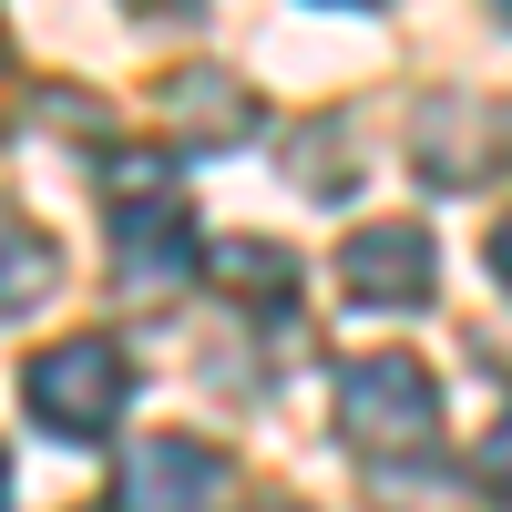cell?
<instances>
[{
  "label": "cell",
  "instance_id": "11",
  "mask_svg": "<svg viewBox=\"0 0 512 512\" xmlns=\"http://www.w3.org/2000/svg\"><path fill=\"white\" fill-rule=\"evenodd\" d=\"M492 277H502V297H512V216L492 226Z\"/></svg>",
  "mask_w": 512,
  "mask_h": 512
},
{
  "label": "cell",
  "instance_id": "1",
  "mask_svg": "<svg viewBox=\"0 0 512 512\" xmlns=\"http://www.w3.org/2000/svg\"><path fill=\"white\" fill-rule=\"evenodd\" d=\"M328 400H338V441L369 451V461H410V451L441 441V379L420 369V359H400V349L349 359Z\"/></svg>",
  "mask_w": 512,
  "mask_h": 512
},
{
  "label": "cell",
  "instance_id": "13",
  "mask_svg": "<svg viewBox=\"0 0 512 512\" xmlns=\"http://www.w3.org/2000/svg\"><path fill=\"white\" fill-rule=\"evenodd\" d=\"M502 21H512V0H502Z\"/></svg>",
  "mask_w": 512,
  "mask_h": 512
},
{
  "label": "cell",
  "instance_id": "8",
  "mask_svg": "<svg viewBox=\"0 0 512 512\" xmlns=\"http://www.w3.org/2000/svg\"><path fill=\"white\" fill-rule=\"evenodd\" d=\"M123 256H113V277L134 287V297H164V287H185L205 256H195V226L185 216H144V226H113Z\"/></svg>",
  "mask_w": 512,
  "mask_h": 512
},
{
  "label": "cell",
  "instance_id": "4",
  "mask_svg": "<svg viewBox=\"0 0 512 512\" xmlns=\"http://www.w3.org/2000/svg\"><path fill=\"white\" fill-rule=\"evenodd\" d=\"M338 287H349V308H420V297L441 287V246H431V226H410V216L359 226L349 246H338Z\"/></svg>",
  "mask_w": 512,
  "mask_h": 512
},
{
  "label": "cell",
  "instance_id": "3",
  "mask_svg": "<svg viewBox=\"0 0 512 512\" xmlns=\"http://www.w3.org/2000/svg\"><path fill=\"white\" fill-rule=\"evenodd\" d=\"M236 472H226V451L216 441H185V431H154L123 451V472H113V512H226Z\"/></svg>",
  "mask_w": 512,
  "mask_h": 512
},
{
  "label": "cell",
  "instance_id": "10",
  "mask_svg": "<svg viewBox=\"0 0 512 512\" xmlns=\"http://www.w3.org/2000/svg\"><path fill=\"white\" fill-rule=\"evenodd\" d=\"M52 287H62V256H52V236H41V226H21L11 205H0V318L41 308Z\"/></svg>",
  "mask_w": 512,
  "mask_h": 512
},
{
  "label": "cell",
  "instance_id": "6",
  "mask_svg": "<svg viewBox=\"0 0 512 512\" xmlns=\"http://www.w3.org/2000/svg\"><path fill=\"white\" fill-rule=\"evenodd\" d=\"M103 205H113V226L185 216V164L164 154V144H113L103 154Z\"/></svg>",
  "mask_w": 512,
  "mask_h": 512
},
{
  "label": "cell",
  "instance_id": "7",
  "mask_svg": "<svg viewBox=\"0 0 512 512\" xmlns=\"http://www.w3.org/2000/svg\"><path fill=\"white\" fill-rule=\"evenodd\" d=\"M164 113H175V134H185V144H246V134H256L246 82H236V72H205V62L164 82Z\"/></svg>",
  "mask_w": 512,
  "mask_h": 512
},
{
  "label": "cell",
  "instance_id": "2",
  "mask_svg": "<svg viewBox=\"0 0 512 512\" xmlns=\"http://www.w3.org/2000/svg\"><path fill=\"white\" fill-rule=\"evenodd\" d=\"M21 400H31V420L52 441H103L123 420V400H134V359H123L113 338H52V349L21 369Z\"/></svg>",
  "mask_w": 512,
  "mask_h": 512
},
{
  "label": "cell",
  "instance_id": "12",
  "mask_svg": "<svg viewBox=\"0 0 512 512\" xmlns=\"http://www.w3.org/2000/svg\"><path fill=\"white\" fill-rule=\"evenodd\" d=\"M0 482H11V461H0Z\"/></svg>",
  "mask_w": 512,
  "mask_h": 512
},
{
  "label": "cell",
  "instance_id": "9",
  "mask_svg": "<svg viewBox=\"0 0 512 512\" xmlns=\"http://www.w3.org/2000/svg\"><path fill=\"white\" fill-rule=\"evenodd\" d=\"M205 277L236 287L246 308H287V297H297V256L267 246V236H226V246H205Z\"/></svg>",
  "mask_w": 512,
  "mask_h": 512
},
{
  "label": "cell",
  "instance_id": "5",
  "mask_svg": "<svg viewBox=\"0 0 512 512\" xmlns=\"http://www.w3.org/2000/svg\"><path fill=\"white\" fill-rule=\"evenodd\" d=\"M512 164V113L502 103H472V93H441L431 113H420V175L431 185H492Z\"/></svg>",
  "mask_w": 512,
  "mask_h": 512
}]
</instances>
